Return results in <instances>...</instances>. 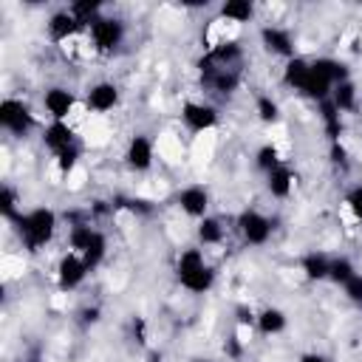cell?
<instances>
[{
  "label": "cell",
  "instance_id": "6da1fadb",
  "mask_svg": "<svg viewBox=\"0 0 362 362\" xmlns=\"http://www.w3.org/2000/svg\"><path fill=\"white\" fill-rule=\"evenodd\" d=\"M14 229H17L20 243H23L28 252H40L42 246L51 243V238H54V232H57V212L48 209V206H34V209L23 212V215L14 221Z\"/></svg>",
  "mask_w": 362,
  "mask_h": 362
},
{
  "label": "cell",
  "instance_id": "7a4b0ae2",
  "mask_svg": "<svg viewBox=\"0 0 362 362\" xmlns=\"http://www.w3.org/2000/svg\"><path fill=\"white\" fill-rule=\"evenodd\" d=\"M175 277L181 283V288L192 291V294H206L215 286V272L212 266L204 260V252L189 246L178 255L175 260Z\"/></svg>",
  "mask_w": 362,
  "mask_h": 362
},
{
  "label": "cell",
  "instance_id": "3957f363",
  "mask_svg": "<svg viewBox=\"0 0 362 362\" xmlns=\"http://www.w3.org/2000/svg\"><path fill=\"white\" fill-rule=\"evenodd\" d=\"M37 124V119H34V113L28 110V105L25 102H20V99H14V96H6L3 102H0V127L6 130V133H11V136H28V130Z\"/></svg>",
  "mask_w": 362,
  "mask_h": 362
},
{
  "label": "cell",
  "instance_id": "277c9868",
  "mask_svg": "<svg viewBox=\"0 0 362 362\" xmlns=\"http://www.w3.org/2000/svg\"><path fill=\"white\" fill-rule=\"evenodd\" d=\"M90 40H93V48L102 51V54H113L122 42H124V23L119 17H99L90 28Z\"/></svg>",
  "mask_w": 362,
  "mask_h": 362
},
{
  "label": "cell",
  "instance_id": "5b68a950",
  "mask_svg": "<svg viewBox=\"0 0 362 362\" xmlns=\"http://www.w3.org/2000/svg\"><path fill=\"white\" fill-rule=\"evenodd\" d=\"M198 71H201V85L212 93H232L238 85H240V71L238 68H218L206 59L198 62Z\"/></svg>",
  "mask_w": 362,
  "mask_h": 362
},
{
  "label": "cell",
  "instance_id": "8992f818",
  "mask_svg": "<svg viewBox=\"0 0 362 362\" xmlns=\"http://www.w3.org/2000/svg\"><path fill=\"white\" fill-rule=\"evenodd\" d=\"M272 221L263 215V212H257V209H243L240 215H238V232H240V238L249 243V246H263V243H269V238H272Z\"/></svg>",
  "mask_w": 362,
  "mask_h": 362
},
{
  "label": "cell",
  "instance_id": "52a82bcc",
  "mask_svg": "<svg viewBox=\"0 0 362 362\" xmlns=\"http://www.w3.org/2000/svg\"><path fill=\"white\" fill-rule=\"evenodd\" d=\"M88 272H90V269H88V263L82 260V255L68 252V255H62L59 263H57V286H59L62 291H74V288H79V286L85 283Z\"/></svg>",
  "mask_w": 362,
  "mask_h": 362
},
{
  "label": "cell",
  "instance_id": "ba28073f",
  "mask_svg": "<svg viewBox=\"0 0 362 362\" xmlns=\"http://www.w3.org/2000/svg\"><path fill=\"white\" fill-rule=\"evenodd\" d=\"M181 122L189 133H206L218 127V110L206 102H184L181 105Z\"/></svg>",
  "mask_w": 362,
  "mask_h": 362
},
{
  "label": "cell",
  "instance_id": "9c48e42d",
  "mask_svg": "<svg viewBox=\"0 0 362 362\" xmlns=\"http://www.w3.org/2000/svg\"><path fill=\"white\" fill-rule=\"evenodd\" d=\"M74 105H76L74 90H68V88H62V85H54V88H48V90L42 93V107H45V113L51 116V122H65V119L71 116Z\"/></svg>",
  "mask_w": 362,
  "mask_h": 362
},
{
  "label": "cell",
  "instance_id": "30bf717a",
  "mask_svg": "<svg viewBox=\"0 0 362 362\" xmlns=\"http://www.w3.org/2000/svg\"><path fill=\"white\" fill-rule=\"evenodd\" d=\"M124 161H127L130 170H136V173H147V170L153 167V161H156V147H153V141H150L144 133H136V136L127 141Z\"/></svg>",
  "mask_w": 362,
  "mask_h": 362
},
{
  "label": "cell",
  "instance_id": "8fae6325",
  "mask_svg": "<svg viewBox=\"0 0 362 362\" xmlns=\"http://www.w3.org/2000/svg\"><path fill=\"white\" fill-rule=\"evenodd\" d=\"M178 206H181L184 215H189L195 221L206 218V212H209V192H206V187H201V184L184 187L178 192Z\"/></svg>",
  "mask_w": 362,
  "mask_h": 362
},
{
  "label": "cell",
  "instance_id": "7c38bea8",
  "mask_svg": "<svg viewBox=\"0 0 362 362\" xmlns=\"http://www.w3.org/2000/svg\"><path fill=\"white\" fill-rule=\"evenodd\" d=\"M260 42L269 54H277L283 59H291L294 57V40H291V31L288 28H280V25H263L260 28Z\"/></svg>",
  "mask_w": 362,
  "mask_h": 362
},
{
  "label": "cell",
  "instance_id": "4fadbf2b",
  "mask_svg": "<svg viewBox=\"0 0 362 362\" xmlns=\"http://www.w3.org/2000/svg\"><path fill=\"white\" fill-rule=\"evenodd\" d=\"M85 105L93 113H107V110H113L119 105V88L113 82H105V79L93 82L88 88V93H85Z\"/></svg>",
  "mask_w": 362,
  "mask_h": 362
},
{
  "label": "cell",
  "instance_id": "5bb4252c",
  "mask_svg": "<svg viewBox=\"0 0 362 362\" xmlns=\"http://www.w3.org/2000/svg\"><path fill=\"white\" fill-rule=\"evenodd\" d=\"M42 144H45L54 156H59L62 150H68V147L76 144V136H74V130H71L68 122H48L45 130H42Z\"/></svg>",
  "mask_w": 362,
  "mask_h": 362
},
{
  "label": "cell",
  "instance_id": "9a60e30c",
  "mask_svg": "<svg viewBox=\"0 0 362 362\" xmlns=\"http://www.w3.org/2000/svg\"><path fill=\"white\" fill-rule=\"evenodd\" d=\"M45 28H48V37H51L54 42H65V40H71L76 31H82V25L76 23V17H74L68 8L54 11V14L48 17Z\"/></svg>",
  "mask_w": 362,
  "mask_h": 362
},
{
  "label": "cell",
  "instance_id": "2e32d148",
  "mask_svg": "<svg viewBox=\"0 0 362 362\" xmlns=\"http://www.w3.org/2000/svg\"><path fill=\"white\" fill-rule=\"evenodd\" d=\"M266 189L272 198H288L294 189V173L286 164H277L272 173H266Z\"/></svg>",
  "mask_w": 362,
  "mask_h": 362
},
{
  "label": "cell",
  "instance_id": "e0dca14e",
  "mask_svg": "<svg viewBox=\"0 0 362 362\" xmlns=\"http://www.w3.org/2000/svg\"><path fill=\"white\" fill-rule=\"evenodd\" d=\"M255 325H257V331H260L263 337H274V334H283V331H286L288 317H286V311H283V308L269 305V308H263V311L257 314Z\"/></svg>",
  "mask_w": 362,
  "mask_h": 362
},
{
  "label": "cell",
  "instance_id": "ac0fdd59",
  "mask_svg": "<svg viewBox=\"0 0 362 362\" xmlns=\"http://www.w3.org/2000/svg\"><path fill=\"white\" fill-rule=\"evenodd\" d=\"M308 68H311V59L294 54V57L286 59V65H283V82H286L288 88H294V90H303L305 76H308Z\"/></svg>",
  "mask_w": 362,
  "mask_h": 362
},
{
  "label": "cell",
  "instance_id": "d6986e66",
  "mask_svg": "<svg viewBox=\"0 0 362 362\" xmlns=\"http://www.w3.org/2000/svg\"><path fill=\"white\" fill-rule=\"evenodd\" d=\"M300 269L305 274V280H328V269H331V257L322 255V252H308L303 260H300Z\"/></svg>",
  "mask_w": 362,
  "mask_h": 362
},
{
  "label": "cell",
  "instance_id": "ffe728a7",
  "mask_svg": "<svg viewBox=\"0 0 362 362\" xmlns=\"http://www.w3.org/2000/svg\"><path fill=\"white\" fill-rule=\"evenodd\" d=\"M218 14L226 23H249L255 17V3L252 0H226V3H221Z\"/></svg>",
  "mask_w": 362,
  "mask_h": 362
},
{
  "label": "cell",
  "instance_id": "44dd1931",
  "mask_svg": "<svg viewBox=\"0 0 362 362\" xmlns=\"http://www.w3.org/2000/svg\"><path fill=\"white\" fill-rule=\"evenodd\" d=\"M320 122H322V130H325L328 141H339V136H342V113L334 107L331 99L320 102Z\"/></svg>",
  "mask_w": 362,
  "mask_h": 362
},
{
  "label": "cell",
  "instance_id": "7402d4cb",
  "mask_svg": "<svg viewBox=\"0 0 362 362\" xmlns=\"http://www.w3.org/2000/svg\"><path fill=\"white\" fill-rule=\"evenodd\" d=\"M331 102H334V107H337L339 113H351V110L356 107V85H354L351 79L334 85V90H331Z\"/></svg>",
  "mask_w": 362,
  "mask_h": 362
},
{
  "label": "cell",
  "instance_id": "603a6c76",
  "mask_svg": "<svg viewBox=\"0 0 362 362\" xmlns=\"http://www.w3.org/2000/svg\"><path fill=\"white\" fill-rule=\"evenodd\" d=\"M195 235H198V240H201L204 246H218V243L223 240V223H221V218H212V215L201 218Z\"/></svg>",
  "mask_w": 362,
  "mask_h": 362
},
{
  "label": "cell",
  "instance_id": "cb8c5ba5",
  "mask_svg": "<svg viewBox=\"0 0 362 362\" xmlns=\"http://www.w3.org/2000/svg\"><path fill=\"white\" fill-rule=\"evenodd\" d=\"M0 215H3L8 223H14V221L23 215V209H20V195H17V189L8 187V184L0 187Z\"/></svg>",
  "mask_w": 362,
  "mask_h": 362
},
{
  "label": "cell",
  "instance_id": "d4e9b609",
  "mask_svg": "<svg viewBox=\"0 0 362 362\" xmlns=\"http://www.w3.org/2000/svg\"><path fill=\"white\" fill-rule=\"evenodd\" d=\"M105 255H107V238H105V232H93V238H90V243H88V249L82 252V260L88 263V269L93 272L102 260H105Z\"/></svg>",
  "mask_w": 362,
  "mask_h": 362
},
{
  "label": "cell",
  "instance_id": "484cf974",
  "mask_svg": "<svg viewBox=\"0 0 362 362\" xmlns=\"http://www.w3.org/2000/svg\"><path fill=\"white\" fill-rule=\"evenodd\" d=\"M354 274H356V269H354V263H351L348 257H334V260H331V269H328V280H331V283L345 286Z\"/></svg>",
  "mask_w": 362,
  "mask_h": 362
},
{
  "label": "cell",
  "instance_id": "4316f807",
  "mask_svg": "<svg viewBox=\"0 0 362 362\" xmlns=\"http://www.w3.org/2000/svg\"><path fill=\"white\" fill-rule=\"evenodd\" d=\"M255 164H257L260 173H272L277 164H283V161H280V150H277L274 144H263V147L255 153Z\"/></svg>",
  "mask_w": 362,
  "mask_h": 362
},
{
  "label": "cell",
  "instance_id": "83f0119b",
  "mask_svg": "<svg viewBox=\"0 0 362 362\" xmlns=\"http://www.w3.org/2000/svg\"><path fill=\"white\" fill-rule=\"evenodd\" d=\"M255 110H257V119L266 122V124H274L280 119V107H277V102L272 96H257Z\"/></svg>",
  "mask_w": 362,
  "mask_h": 362
},
{
  "label": "cell",
  "instance_id": "f1b7e54d",
  "mask_svg": "<svg viewBox=\"0 0 362 362\" xmlns=\"http://www.w3.org/2000/svg\"><path fill=\"white\" fill-rule=\"evenodd\" d=\"M79 156H82L79 144H74V147L62 150L59 156H54V158H57V167H59V173H74V167L79 164Z\"/></svg>",
  "mask_w": 362,
  "mask_h": 362
},
{
  "label": "cell",
  "instance_id": "f546056e",
  "mask_svg": "<svg viewBox=\"0 0 362 362\" xmlns=\"http://www.w3.org/2000/svg\"><path fill=\"white\" fill-rule=\"evenodd\" d=\"M345 206L356 221H362V184H356L345 192Z\"/></svg>",
  "mask_w": 362,
  "mask_h": 362
},
{
  "label": "cell",
  "instance_id": "4dcf8cb0",
  "mask_svg": "<svg viewBox=\"0 0 362 362\" xmlns=\"http://www.w3.org/2000/svg\"><path fill=\"white\" fill-rule=\"evenodd\" d=\"M342 291H345V297L351 300V303H356V305H362V274L356 272L345 286H342Z\"/></svg>",
  "mask_w": 362,
  "mask_h": 362
},
{
  "label": "cell",
  "instance_id": "1f68e13d",
  "mask_svg": "<svg viewBox=\"0 0 362 362\" xmlns=\"http://www.w3.org/2000/svg\"><path fill=\"white\" fill-rule=\"evenodd\" d=\"M223 351H226L232 359H240V354H243V342H240V337H229L226 345H223Z\"/></svg>",
  "mask_w": 362,
  "mask_h": 362
},
{
  "label": "cell",
  "instance_id": "d6a6232c",
  "mask_svg": "<svg viewBox=\"0 0 362 362\" xmlns=\"http://www.w3.org/2000/svg\"><path fill=\"white\" fill-rule=\"evenodd\" d=\"M331 161H334V164H345V161H348V150H345L339 141H331Z\"/></svg>",
  "mask_w": 362,
  "mask_h": 362
},
{
  "label": "cell",
  "instance_id": "836d02e7",
  "mask_svg": "<svg viewBox=\"0 0 362 362\" xmlns=\"http://www.w3.org/2000/svg\"><path fill=\"white\" fill-rule=\"evenodd\" d=\"M82 322H85V325H93V322H99V308H96V305H90V308H82Z\"/></svg>",
  "mask_w": 362,
  "mask_h": 362
},
{
  "label": "cell",
  "instance_id": "e575fe53",
  "mask_svg": "<svg viewBox=\"0 0 362 362\" xmlns=\"http://www.w3.org/2000/svg\"><path fill=\"white\" fill-rule=\"evenodd\" d=\"M300 362H328L322 354H317V351H308V354H303L300 356Z\"/></svg>",
  "mask_w": 362,
  "mask_h": 362
},
{
  "label": "cell",
  "instance_id": "d590c367",
  "mask_svg": "<svg viewBox=\"0 0 362 362\" xmlns=\"http://www.w3.org/2000/svg\"><path fill=\"white\" fill-rule=\"evenodd\" d=\"M150 362H161V354H150Z\"/></svg>",
  "mask_w": 362,
  "mask_h": 362
},
{
  "label": "cell",
  "instance_id": "8d00e7d4",
  "mask_svg": "<svg viewBox=\"0 0 362 362\" xmlns=\"http://www.w3.org/2000/svg\"><path fill=\"white\" fill-rule=\"evenodd\" d=\"M23 362H40V359H37V356H31V359H23Z\"/></svg>",
  "mask_w": 362,
  "mask_h": 362
},
{
  "label": "cell",
  "instance_id": "74e56055",
  "mask_svg": "<svg viewBox=\"0 0 362 362\" xmlns=\"http://www.w3.org/2000/svg\"><path fill=\"white\" fill-rule=\"evenodd\" d=\"M192 362H212V359H192Z\"/></svg>",
  "mask_w": 362,
  "mask_h": 362
}]
</instances>
